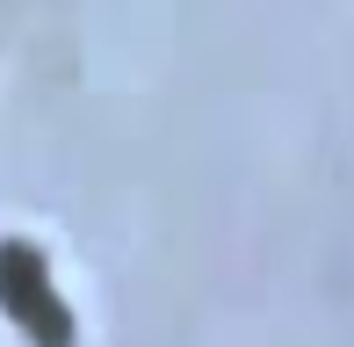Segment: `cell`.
<instances>
[{"label": "cell", "instance_id": "6da1fadb", "mask_svg": "<svg viewBox=\"0 0 354 347\" xmlns=\"http://www.w3.org/2000/svg\"><path fill=\"white\" fill-rule=\"evenodd\" d=\"M0 311H8L37 347H73L80 340V326H73V311H66V290H58L51 261H44L29 239H8V246H0Z\"/></svg>", "mask_w": 354, "mask_h": 347}]
</instances>
